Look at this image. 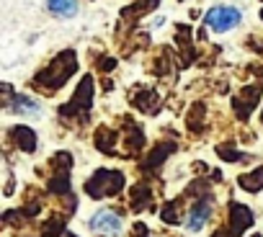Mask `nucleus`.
<instances>
[{
	"instance_id": "1",
	"label": "nucleus",
	"mask_w": 263,
	"mask_h": 237,
	"mask_svg": "<svg viewBox=\"0 0 263 237\" xmlns=\"http://www.w3.org/2000/svg\"><path fill=\"white\" fill-rule=\"evenodd\" d=\"M72 72H75V54H72V52H65V54H60L36 80L44 83V85H49V88H60Z\"/></svg>"
},
{
	"instance_id": "2",
	"label": "nucleus",
	"mask_w": 263,
	"mask_h": 237,
	"mask_svg": "<svg viewBox=\"0 0 263 237\" xmlns=\"http://www.w3.org/2000/svg\"><path fill=\"white\" fill-rule=\"evenodd\" d=\"M124 178L119 173H96V178L88 183V193L93 199H101V196H108V193H116L121 188Z\"/></svg>"
},
{
	"instance_id": "3",
	"label": "nucleus",
	"mask_w": 263,
	"mask_h": 237,
	"mask_svg": "<svg viewBox=\"0 0 263 237\" xmlns=\"http://www.w3.org/2000/svg\"><path fill=\"white\" fill-rule=\"evenodd\" d=\"M204 24L214 31H227V29L240 24V11H235V8H212L206 13Z\"/></svg>"
},
{
	"instance_id": "4",
	"label": "nucleus",
	"mask_w": 263,
	"mask_h": 237,
	"mask_svg": "<svg viewBox=\"0 0 263 237\" xmlns=\"http://www.w3.org/2000/svg\"><path fill=\"white\" fill-rule=\"evenodd\" d=\"M90 227L96 232H103V234H116L121 229V219L114 214V211H98L93 219H90Z\"/></svg>"
},
{
	"instance_id": "5",
	"label": "nucleus",
	"mask_w": 263,
	"mask_h": 237,
	"mask_svg": "<svg viewBox=\"0 0 263 237\" xmlns=\"http://www.w3.org/2000/svg\"><path fill=\"white\" fill-rule=\"evenodd\" d=\"M209 219V201H199V204H194L191 206V211H189V229L191 232H199L201 227H204V222Z\"/></svg>"
},
{
	"instance_id": "6",
	"label": "nucleus",
	"mask_w": 263,
	"mask_h": 237,
	"mask_svg": "<svg viewBox=\"0 0 263 237\" xmlns=\"http://www.w3.org/2000/svg\"><path fill=\"white\" fill-rule=\"evenodd\" d=\"M49 11H52L54 16L70 18V16L78 13V0H49Z\"/></svg>"
},
{
	"instance_id": "7",
	"label": "nucleus",
	"mask_w": 263,
	"mask_h": 237,
	"mask_svg": "<svg viewBox=\"0 0 263 237\" xmlns=\"http://www.w3.org/2000/svg\"><path fill=\"white\" fill-rule=\"evenodd\" d=\"M13 134H16L18 145H21L26 152H31V150L36 147V137H34V132H31V129H26V127H18V129H13Z\"/></svg>"
},
{
	"instance_id": "8",
	"label": "nucleus",
	"mask_w": 263,
	"mask_h": 237,
	"mask_svg": "<svg viewBox=\"0 0 263 237\" xmlns=\"http://www.w3.org/2000/svg\"><path fill=\"white\" fill-rule=\"evenodd\" d=\"M240 186L248 188V191H258V188H263V168H258V170L253 173V178H240Z\"/></svg>"
},
{
	"instance_id": "9",
	"label": "nucleus",
	"mask_w": 263,
	"mask_h": 237,
	"mask_svg": "<svg viewBox=\"0 0 263 237\" xmlns=\"http://www.w3.org/2000/svg\"><path fill=\"white\" fill-rule=\"evenodd\" d=\"M260 18H263V13H260Z\"/></svg>"
}]
</instances>
